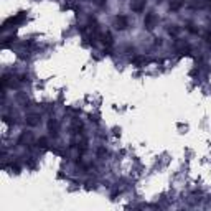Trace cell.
Returning a JSON list of instances; mask_svg holds the SVG:
<instances>
[{"mask_svg":"<svg viewBox=\"0 0 211 211\" xmlns=\"http://www.w3.org/2000/svg\"><path fill=\"white\" fill-rule=\"evenodd\" d=\"M127 27V18L125 17H117L115 18V28H119V30H124V28Z\"/></svg>","mask_w":211,"mask_h":211,"instance_id":"6da1fadb","label":"cell"},{"mask_svg":"<svg viewBox=\"0 0 211 211\" xmlns=\"http://www.w3.org/2000/svg\"><path fill=\"white\" fill-rule=\"evenodd\" d=\"M181 5H183V0H170V8H173V10L180 8Z\"/></svg>","mask_w":211,"mask_h":211,"instance_id":"7a4b0ae2","label":"cell"},{"mask_svg":"<svg viewBox=\"0 0 211 211\" xmlns=\"http://www.w3.org/2000/svg\"><path fill=\"white\" fill-rule=\"evenodd\" d=\"M102 43L107 45V46H109V45H112V36H111V33H104V35H102Z\"/></svg>","mask_w":211,"mask_h":211,"instance_id":"3957f363","label":"cell"},{"mask_svg":"<svg viewBox=\"0 0 211 211\" xmlns=\"http://www.w3.org/2000/svg\"><path fill=\"white\" fill-rule=\"evenodd\" d=\"M168 31L173 33V35H178V33H180V27H178V25H172L170 28H168Z\"/></svg>","mask_w":211,"mask_h":211,"instance_id":"277c9868","label":"cell"}]
</instances>
